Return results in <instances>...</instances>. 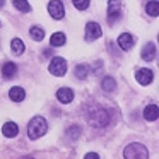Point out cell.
I'll use <instances>...</instances> for the list:
<instances>
[{
    "label": "cell",
    "mask_w": 159,
    "mask_h": 159,
    "mask_svg": "<svg viewBox=\"0 0 159 159\" xmlns=\"http://www.w3.org/2000/svg\"><path fill=\"white\" fill-rule=\"evenodd\" d=\"M86 120L87 123L91 125V127L94 128H103L106 127L108 123H110V113H108L104 108H89V110L86 111Z\"/></svg>",
    "instance_id": "cell-1"
},
{
    "label": "cell",
    "mask_w": 159,
    "mask_h": 159,
    "mask_svg": "<svg viewBox=\"0 0 159 159\" xmlns=\"http://www.w3.org/2000/svg\"><path fill=\"white\" fill-rule=\"evenodd\" d=\"M46 130H48V123H46V120L43 116L31 118V121H29V125H28V135H29V139L36 140V139L43 137V135L46 134Z\"/></svg>",
    "instance_id": "cell-2"
},
{
    "label": "cell",
    "mask_w": 159,
    "mask_h": 159,
    "mask_svg": "<svg viewBox=\"0 0 159 159\" xmlns=\"http://www.w3.org/2000/svg\"><path fill=\"white\" fill-rule=\"evenodd\" d=\"M123 156H125V159H149V151L145 145L134 142V144H128L125 147Z\"/></svg>",
    "instance_id": "cell-3"
},
{
    "label": "cell",
    "mask_w": 159,
    "mask_h": 159,
    "mask_svg": "<svg viewBox=\"0 0 159 159\" xmlns=\"http://www.w3.org/2000/svg\"><path fill=\"white\" fill-rule=\"evenodd\" d=\"M50 74H53V75L57 77H62L67 74V60L62 58V57H55V58L52 60V63H50Z\"/></svg>",
    "instance_id": "cell-4"
},
{
    "label": "cell",
    "mask_w": 159,
    "mask_h": 159,
    "mask_svg": "<svg viewBox=\"0 0 159 159\" xmlns=\"http://www.w3.org/2000/svg\"><path fill=\"white\" fill-rule=\"evenodd\" d=\"M120 12H121V2L120 0H110L108 2V22L113 24L120 19Z\"/></svg>",
    "instance_id": "cell-5"
},
{
    "label": "cell",
    "mask_w": 159,
    "mask_h": 159,
    "mask_svg": "<svg viewBox=\"0 0 159 159\" xmlns=\"http://www.w3.org/2000/svg\"><path fill=\"white\" fill-rule=\"evenodd\" d=\"M48 12L53 19H62L65 16V7L60 0H50L48 4Z\"/></svg>",
    "instance_id": "cell-6"
},
{
    "label": "cell",
    "mask_w": 159,
    "mask_h": 159,
    "mask_svg": "<svg viewBox=\"0 0 159 159\" xmlns=\"http://www.w3.org/2000/svg\"><path fill=\"white\" fill-rule=\"evenodd\" d=\"M103 36V29L98 22H87L86 26V39L87 41H94V39Z\"/></svg>",
    "instance_id": "cell-7"
},
{
    "label": "cell",
    "mask_w": 159,
    "mask_h": 159,
    "mask_svg": "<svg viewBox=\"0 0 159 159\" xmlns=\"http://www.w3.org/2000/svg\"><path fill=\"white\" fill-rule=\"evenodd\" d=\"M135 79H137V82L142 84V86H149V84L154 80V72H152L151 69H139L137 72H135Z\"/></svg>",
    "instance_id": "cell-8"
},
{
    "label": "cell",
    "mask_w": 159,
    "mask_h": 159,
    "mask_svg": "<svg viewBox=\"0 0 159 159\" xmlns=\"http://www.w3.org/2000/svg\"><path fill=\"white\" fill-rule=\"evenodd\" d=\"M118 46H120L123 52H130L132 48H134V45H135V38L132 34H128V33H123V34H120L118 36Z\"/></svg>",
    "instance_id": "cell-9"
},
{
    "label": "cell",
    "mask_w": 159,
    "mask_h": 159,
    "mask_svg": "<svg viewBox=\"0 0 159 159\" xmlns=\"http://www.w3.org/2000/svg\"><path fill=\"white\" fill-rule=\"evenodd\" d=\"M74 96H75V94H74V91L69 89V87H60V89L57 91V99H58L60 103H63V104L72 103Z\"/></svg>",
    "instance_id": "cell-10"
},
{
    "label": "cell",
    "mask_w": 159,
    "mask_h": 159,
    "mask_svg": "<svg viewBox=\"0 0 159 159\" xmlns=\"http://www.w3.org/2000/svg\"><path fill=\"white\" fill-rule=\"evenodd\" d=\"M142 58H144L145 62H151V60L156 58V45L152 41H149L144 45V48H142Z\"/></svg>",
    "instance_id": "cell-11"
},
{
    "label": "cell",
    "mask_w": 159,
    "mask_h": 159,
    "mask_svg": "<svg viewBox=\"0 0 159 159\" xmlns=\"http://www.w3.org/2000/svg\"><path fill=\"white\" fill-rule=\"evenodd\" d=\"M24 98H26V91L19 86L12 87V89L9 91V99L14 101V103H21V101H24Z\"/></svg>",
    "instance_id": "cell-12"
},
{
    "label": "cell",
    "mask_w": 159,
    "mask_h": 159,
    "mask_svg": "<svg viewBox=\"0 0 159 159\" xmlns=\"http://www.w3.org/2000/svg\"><path fill=\"white\" fill-rule=\"evenodd\" d=\"M2 134H4V137L14 139L16 135L19 134V127L14 121H7V123H4V127H2Z\"/></svg>",
    "instance_id": "cell-13"
},
{
    "label": "cell",
    "mask_w": 159,
    "mask_h": 159,
    "mask_svg": "<svg viewBox=\"0 0 159 159\" xmlns=\"http://www.w3.org/2000/svg\"><path fill=\"white\" fill-rule=\"evenodd\" d=\"M144 118L149 121H156L159 118V108L156 104H149L144 108Z\"/></svg>",
    "instance_id": "cell-14"
},
{
    "label": "cell",
    "mask_w": 159,
    "mask_h": 159,
    "mask_svg": "<svg viewBox=\"0 0 159 159\" xmlns=\"http://www.w3.org/2000/svg\"><path fill=\"white\" fill-rule=\"evenodd\" d=\"M16 74H17V65H16L14 62H5L4 65H2V75H4L5 79H12Z\"/></svg>",
    "instance_id": "cell-15"
},
{
    "label": "cell",
    "mask_w": 159,
    "mask_h": 159,
    "mask_svg": "<svg viewBox=\"0 0 159 159\" xmlns=\"http://www.w3.org/2000/svg\"><path fill=\"white\" fill-rule=\"evenodd\" d=\"M116 80L113 79V77H110V75H106V77H103V80H101V89L104 91V93H113L115 89H116Z\"/></svg>",
    "instance_id": "cell-16"
},
{
    "label": "cell",
    "mask_w": 159,
    "mask_h": 159,
    "mask_svg": "<svg viewBox=\"0 0 159 159\" xmlns=\"http://www.w3.org/2000/svg\"><path fill=\"white\" fill-rule=\"evenodd\" d=\"M11 50H12V53H14V55H19V57H21L22 53H24V50H26V46H24V43H22V39H21V38H14V39H12Z\"/></svg>",
    "instance_id": "cell-17"
},
{
    "label": "cell",
    "mask_w": 159,
    "mask_h": 159,
    "mask_svg": "<svg viewBox=\"0 0 159 159\" xmlns=\"http://www.w3.org/2000/svg\"><path fill=\"white\" fill-rule=\"evenodd\" d=\"M145 12H147L151 17L159 16V2L157 0H151V2H147V4H145Z\"/></svg>",
    "instance_id": "cell-18"
},
{
    "label": "cell",
    "mask_w": 159,
    "mask_h": 159,
    "mask_svg": "<svg viewBox=\"0 0 159 159\" xmlns=\"http://www.w3.org/2000/svg\"><path fill=\"white\" fill-rule=\"evenodd\" d=\"M65 41H67V36L63 33H53L52 38H50V45L52 46H62L65 45Z\"/></svg>",
    "instance_id": "cell-19"
},
{
    "label": "cell",
    "mask_w": 159,
    "mask_h": 159,
    "mask_svg": "<svg viewBox=\"0 0 159 159\" xmlns=\"http://www.w3.org/2000/svg\"><path fill=\"white\" fill-rule=\"evenodd\" d=\"M75 77L79 80H86L87 79V74H89V67L87 65H84V63H80V65H77L75 67Z\"/></svg>",
    "instance_id": "cell-20"
},
{
    "label": "cell",
    "mask_w": 159,
    "mask_h": 159,
    "mask_svg": "<svg viewBox=\"0 0 159 159\" xmlns=\"http://www.w3.org/2000/svg\"><path fill=\"white\" fill-rule=\"evenodd\" d=\"M29 36H31L34 41H43V38H45V31H43L39 26H33V28L29 29Z\"/></svg>",
    "instance_id": "cell-21"
},
{
    "label": "cell",
    "mask_w": 159,
    "mask_h": 159,
    "mask_svg": "<svg viewBox=\"0 0 159 159\" xmlns=\"http://www.w3.org/2000/svg\"><path fill=\"white\" fill-rule=\"evenodd\" d=\"M12 4H14V7L21 12H31V5H29L28 0H12Z\"/></svg>",
    "instance_id": "cell-22"
},
{
    "label": "cell",
    "mask_w": 159,
    "mask_h": 159,
    "mask_svg": "<svg viewBox=\"0 0 159 159\" xmlns=\"http://www.w3.org/2000/svg\"><path fill=\"white\" fill-rule=\"evenodd\" d=\"M72 4L75 9H79V11H86L87 7H89L91 0H72Z\"/></svg>",
    "instance_id": "cell-23"
},
{
    "label": "cell",
    "mask_w": 159,
    "mask_h": 159,
    "mask_svg": "<svg viewBox=\"0 0 159 159\" xmlns=\"http://www.w3.org/2000/svg\"><path fill=\"white\" fill-rule=\"evenodd\" d=\"M79 134H80V128L77 127V125H74V127H70V128H69V132H67V137L75 139V137H79Z\"/></svg>",
    "instance_id": "cell-24"
},
{
    "label": "cell",
    "mask_w": 159,
    "mask_h": 159,
    "mask_svg": "<svg viewBox=\"0 0 159 159\" xmlns=\"http://www.w3.org/2000/svg\"><path fill=\"white\" fill-rule=\"evenodd\" d=\"M84 159H99V156H98L96 152H87V154L84 156Z\"/></svg>",
    "instance_id": "cell-25"
},
{
    "label": "cell",
    "mask_w": 159,
    "mask_h": 159,
    "mask_svg": "<svg viewBox=\"0 0 159 159\" xmlns=\"http://www.w3.org/2000/svg\"><path fill=\"white\" fill-rule=\"evenodd\" d=\"M43 55H45V57H50V55H53V53H52V50H45V52H43Z\"/></svg>",
    "instance_id": "cell-26"
},
{
    "label": "cell",
    "mask_w": 159,
    "mask_h": 159,
    "mask_svg": "<svg viewBox=\"0 0 159 159\" xmlns=\"http://www.w3.org/2000/svg\"><path fill=\"white\" fill-rule=\"evenodd\" d=\"M4 4H5V0H0V7H4Z\"/></svg>",
    "instance_id": "cell-27"
}]
</instances>
